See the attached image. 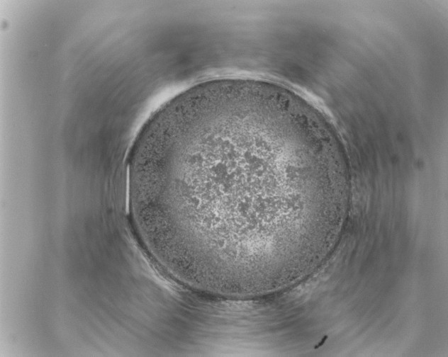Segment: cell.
<instances>
[{"label":"cell","instance_id":"cell-1","mask_svg":"<svg viewBox=\"0 0 448 357\" xmlns=\"http://www.w3.org/2000/svg\"><path fill=\"white\" fill-rule=\"evenodd\" d=\"M306 141L284 118L256 103L225 101L151 130L138 183L157 245L200 270L258 275L285 252L296 211L291 186L313 175ZM304 190V189H303Z\"/></svg>","mask_w":448,"mask_h":357}]
</instances>
